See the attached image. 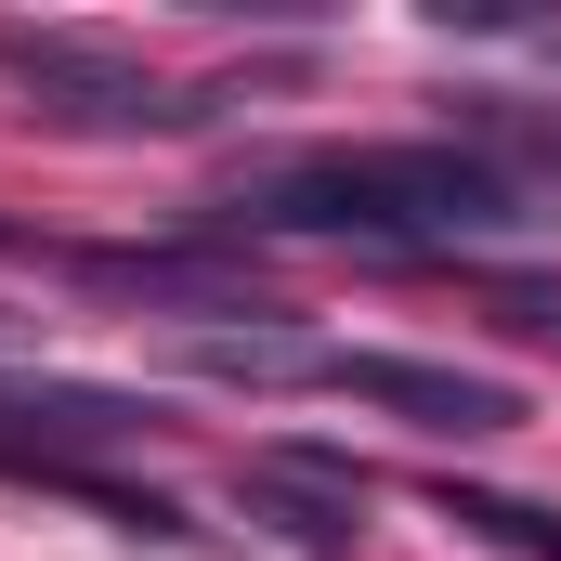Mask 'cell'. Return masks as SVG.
I'll use <instances>...</instances> for the list:
<instances>
[{
  "mask_svg": "<svg viewBox=\"0 0 561 561\" xmlns=\"http://www.w3.org/2000/svg\"><path fill=\"white\" fill-rule=\"evenodd\" d=\"M249 236H353V249H457V236H523V183L470 144H313L222 196Z\"/></svg>",
  "mask_w": 561,
  "mask_h": 561,
  "instance_id": "cell-1",
  "label": "cell"
},
{
  "mask_svg": "<svg viewBox=\"0 0 561 561\" xmlns=\"http://www.w3.org/2000/svg\"><path fill=\"white\" fill-rule=\"evenodd\" d=\"M0 79L53 131H183V105L144 79L118 39H92V26H0Z\"/></svg>",
  "mask_w": 561,
  "mask_h": 561,
  "instance_id": "cell-2",
  "label": "cell"
},
{
  "mask_svg": "<svg viewBox=\"0 0 561 561\" xmlns=\"http://www.w3.org/2000/svg\"><path fill=\"white\" fill-rule=\"evenodd\" d=\"M327 379H340L353 405H379V419L457 431V444L523 419V392H510V379H483V366H419V353H327Z\"/></svg>",
  "mask_w": 561,
  "mask_h": 561,
  "instance_id": "cell-3",
  "label": "cell"
},
{
  "mask_svg": "<svg viewBox=\"0 0 561 561\" xmlns=\"http://www.w3.org/2000/svg\"><path fill=\"white\" fill-rule=\"evenodd\" d=\"M249 510H262V523H287L300 549H327V561L366 536V523H353V510H366V483H353L340 457H262V470H249Z\"/></svg>",
  "mask_w": 561,
  "mask_h": 561,
  "instance_id": "cell-4",
  "label": "cell"
},
{
  "mask_svg": "<svg viewBox=\"0 0 561 561\" xmlns=\"http://www.w3.org/2000/svg\"><path fill=\"white\" fill-rule=\"evenodd\" d=\"M92 275L131 300H183V313H262L236 249H92Z\"/></svg>",
  "mask_w": 561,
  "mask_h": 561,
  "instance_id": "cell-5",
  "label": "cell"
},
{
  "mask_svg": "<svg viewBox=\"0 0 561 561\" xmlns=\"http://www.w3.org/2000/svg\"><path fill=\"white\" fill-rule=\"evenodd\" d=\"M183 366H196V379H249V392L327 379V353H313V340H287V327H196V340H183Z\"/></svg>",
  "mask_w": 561,
  "mask_h": 561,
  "instance_id": "cell-6",
  "label": "cell"
},
{
  "mask_svg": "<svg viewBox=\"0 0 561 561\" xmlns=\"http://www.w3.org/2000/svg\"><path fill=\"white\" fill-rule=\"evenodd\" d=\"M457 523H483V536H510L523 561H561V510H536V496H444Z\"/></svg>",
  "mask_w": 561,
  "mask_h": 561,
  "instance_id": "cell-7",
  "label": "cell"
},
{
  "mask_svg": "<svg viewBox=\"0 0 561 561\" xmlns=\"http://www.w3.org/2000/svg\"><path fill=\"white\" fill-rule=\"evenodd\" d=\"M510 313H523V327H549V340H561V287H510Z\"/></svg>",
  "mask_w": 561,
  "mask_h": 561,
  "instance_id": "cell-8",
  "label": "cell"
},
{
  "mask_svg": "<svg viewBox=\"0 0 561 561\" xmlns=\"http://www.w3.org/2000/svg\"><path fill=\"white\" fill-rule=\"evenodd\" d=\"M549 66H561V26H549Z\"/></svg>",
  "mask_w": 561,
  "mask_h": 561,
  "instance_id": "cell-9",
  "label": "cell"
}]
</instances>
